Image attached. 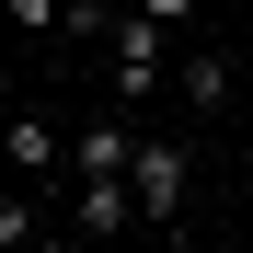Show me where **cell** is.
<instances>
[{
  "label": "cell",
  "mask_w": 253,
  "mask_h": 253,
  "mask_svg": "<svg viewBox=\"0 0 253 253\" xmlns=\"http://www.w3.org/2000/svg\"><path fill=\"white\" fill-rule=\"evenodd\" d=\"M126 184H138V219H184V150L173 138L126 150Z\"/></svg>",
  "instance_id": "1"
},
{
  "label": "cell",
  "mask_w": 253,
  "mask_h": 253,
  "mask_svg": "<svg viewBox=\"0 0 253 253\" xmlns=\"http://www.w3.org/2000/svg\"><path fill=\"white\" fill-rule=\"evenodd\" d=\"M150 92H161V23L126 12L115 23V104H150Z\"/></svg>",
  "instance_id": "2"
},
{
  "label": "cell",
  "mask_w": 253,
  "mask_h": 253,
  "mask_svg": "<svg viewBox=\"0 0 253 253\" xmlns=\"http://www.w3.org/2000/svg\"><path fill=\"white\" fill-rule=\"evenodd\" d=\"M69 230H81V242H104V230H138V184H126V173H81Z\"/></svg>",
  "instance_id": "3"
},
{
  "label": "cell",
  "mask_w": 253,
  "mask_h": 253,
  "mask_svg": "<svg viewBox=\"0 0 253 253\" xmlns=\"http://www.w3.org/2000/svg\"><path fill=\"white\" fill-rule=\"evenodd\" d=\"M184 104H196V115H219V104H230V58H219V46H196V58H184Z\"/></svg>",
  "instance_id": "4"
},
{
  "label": "cell",
  "mask_w": 253,
  "mask_h": 253,
  "mask_svg": "<svg viewBox=\"0 0 253 253\" xmlns=\"http://www.w3.org/2000/svg\"><path fill=\"white\" fill-rule=\"evenodd\" d=\"M69 150H81V173H126V150H138V138H126V126H81Z\"/></svg>",
  "instance_id": "5"
},
{
  "label": "cell",
  "mask_w": 253,
  "mask_h": 253,
  "mask_svg": "<svg viewBox=\"0 0 253 253\" xmlns=\"http://www.w3.org/2000/svg\"><path fill=\"white\" fill-rule=\"evenodd\" d=\"M46 161H58V126L23 115V126H12V173H46Z\"/></svg>",
  "instance_id": "6"
},
{
  "label": "cell",
  "mask_w": 253,
  "mask_h": 253,
  "mask_svg": "<svg viewBox=\"0 0 253 253\" xmlns=\"http://www.w3.org/2000/svg\"><path fill=\"white\" fill-rule=\"evenodd\" d=\"M0 23H23V35H46V23H58V0H0Z\"/></svg>",
  "instance_id": "7"
},
{
  "label": "cell",
  "mask_w": 253,
  "mask_h": 253,
  "mask_svg": "<svg viewBox=\"0 0 253 253\" xmlns=\"http://www.w3.org/2000/svg\"><path fill=\"white\" fill-rule=\"evenodd\" d=\"M126 12H150L161 35H184V23H196V0H126Z\"/></svg>",
  "instance_id": "8"
},
{
  "label": "cell",
  "mask_w": 253,
  "mask_h": 253,
  "mask_svg": "<svg viewBox=\"0 0 253 253\" xmlns=\"http://www.w3.org/2000/svg\"><path fill=\"white\" fill-rule=\"evenodd\" d=\"M0 184H12V126H0Z\"/></svg>",
  "instance_id": "9"
},
{
  "label": "cell",
  "mask_w": 253,
  "mask_h": 253,
  "mask_svg": "<svg viewBox=\"0 0 253 253\" xmlns=\"http://www.w3.org/2000/svg\"><path fill=\"white\" fill-rule=\"evenodd\" d=\"M104 12H115V0H104Z\"/></svg>",
  "instance_id": "10"
}]
</instances>
